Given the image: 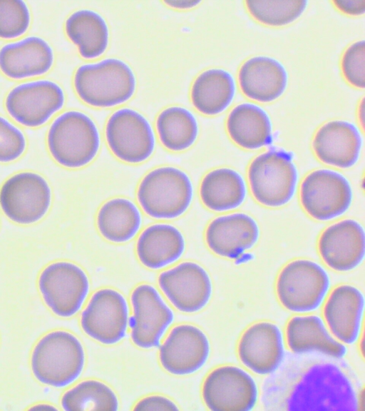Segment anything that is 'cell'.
Segmentation results:
<instances>
[{
	"label": "cell",
	"instance_id": "obj_1",
	"mask_svg": "<svg viewBox=\"0 0 365 411\" xmlns=\"http://www.w3.org/2000/svg\"><path fill=\"white\" fill-rule=\"evenodd\" d=\"M289 410L356 411V392L348 376L337 365L320 363L302 376L287 400Z\"/></svg>",
	"mask_w": 365,
	"mask_h": 411
},
{
	"label": "cell",
	"instance_id": "obj_2",
	"mask_svg": "<svg viewBox=\"0 0 365 411\" xmlns=\"http://www.w3.org/2000/svg\"><path fill=\"white\" fill-rule=\"evenodd\" d=\"M74 88L88 105L110 108L128 101L136 88V78L125 61L108 58L80 66L74 75Z\"/></svg>",
	"mask_w": 365,
	"mask_h": 411
},
{
	"label": "cell",
	"instance_id": "obj_3",
	"mask_svg": "<svg viewBox=\"0 0 365 411\" xmlns=\"http://www.w3.org/2000/svg\"><path fill=\"white\" fill-rule=\"evenodd\" d=\"M85 352L79 340L63 330L53 331L36 345L31 365L35 377L54 387H66L81 375Z\"/></svg>",
	"mask_w": 365,
	"mask_h": 411
},
{
	"label": "cell",
	"instance_id": "obj_4",
	"mask_svg": "<svg viewBox=\"0 0 365 411\" xmlns=\"http://www.w3.org/2000/svg\"><path fill=\"white\" fill-rule=\"evenodd\" d=\"M49 152L60 165L78 168L96 156L101 146L98 129L87 114L68 111L51 123L47 136Z\"/></svg>",
	"mask_w": 365,
	"mask_h": 411
},
{
	"label": "cell",
	"instance_id": "obj_5",
	"mask_svg": "<svg viewBox=\"0 0 365 411\" xmlns=\"http://www.w3.org/2000/svg\"><path fill=\"white\" fill-rule=\"evenodd\" d=\"M193 186L188 175L173 166L157 168L140 181L137 198L149 216L173 219L182 215L190 207Z\"/></svg>",
	"mask_w": 365,
	"mask_h": 411
},
{
	"label": "cell",
	"instance_id": "obj_6",
	"mask_svg": "<svg viewBox=\"0 0 365 411\" xmlns=\"http://www.w3.org/2000/svg\"><path fill=\"white\" fill-rule=\"evenodd\" d=\"M248 181L254 198L270 208L282 206L292 198L298 173L290 153L269 150L252 160L248 168Z\"/></svg>",
	"mask_w": 365,
	"mask_h": 411
},
{
	"label": "cell",
	"instance_id": "obj_7",
	"mask_svg": "<svg viewBox=\"0 0 365 411\" xmlns=\"http://www.w3.org/2000/svg\"><path fill=\"white\" fill-rule=\"evenodd\" d=\"M330 288L327 271L318 263L306 259L289 262L280 271L276 291L281 304L294 313L317 309Z\"/></svg>",
	"mask_w": 365,
	"mask_h": 411
},
{
	"label": "cell",
	"instance_id": "obj_8",
	"mask_svg": "<svg viewBox=\"0 0 365 411\" xmlns=\"http://www.w3.org/2000/svg\"><path fill=\"white\" fill-rule=\"evenodd\" d=\"M38 288L54 314L69 318L81 309L88 294L89 281L79 266L69 262H56L40 274Z\"/></svg>",
	"mask_w": 365,
	"mask_h": 411
},
{
	"label": "cell",
	"instance_id": "obj_9",
	"mask_svg": "<svg viewBox=\"0 0 365 411\" xmlns=\"http://www.w3.org/2000/svg\"><path fill=\"white\" fill-rule=\"evenodd\" d=\"M106 138L113 153L129 163H139L153 154L155 137L147 118L128 108L115 111L106 126Z\"/></svg>",
	"mask_w": 365,
	"mask_h": 411
},
{
	"label": "cell",
	"instance_id": "obj_10",
	"mask_svg": "<svg viewBox=\"0 0 365 411\" xmlns=\"http://www.w3.org/2000/svg\"><path fill=\"white\" fill-rule=\"evenodd\" d=\"M352 198L348 180L329 169L311 172L300 188V200L304 209L318 220H329L341 215L350 207Z\"/></svg>",
	"mask_w": 365,
	"mask_h": 411
},
{
	"label": "cell",
	"instance_id": "obj_11",
	"mask_svg": "<svg viewBox=\"0 0 365 411\" xmlns=\"http://www.w3.org/2000/svg\"><path fill=\"white\" fill-rule=\"evenodd\" d=\"M46 181L33 172L10 177L0 189V205L6 215L19 224H31L44 216L51 205Z\"/></svg>",
	"mask_w": 365,
	"mask_h": 411
},
{
	"label": "cell",
	"instance_id": "obj_12",
	"mask_svg": "<svg viewBox=\"0 0 365 411\" xmlns=\"http://www.w3.org/2000/svg\"><path fill=\"white\" fill-rule=\"evenodd\" d=\"M206 406L213 411H249L258 398L254 379L242 368L223 365L211 371L202 390Z\"/></svg>",
	"mask_w": 365,
	"mask_h": 411
},
{
	"label": "cell",
	"instance_id": "obj_13",
	"mask_svg": "<svg viewBox=\"0 0 365 411\" xmlns=\"http://www.w3.org/2000/svg\"><path fill=\"white\" fill-rule=\"evenodd\" d=\"M62 88L50 80H38L19 84L7 94L5 106L9 114L19 123L38 127L63 106Z\"/></svg>",
	"mask_w": 365,
	"mask_h": 411
},
{
	"label": "cell",
	"instance_id": "obj_14",
	"mask_svg": "<svg viewBox=\"0 0 365 411\" xmlns=\"http://www.w3.org/2000/svg\"><path fill=\"white\" fill-rule=\"evenodd\" d=\"M129 310L125 298L118 291H96L83 311L81 325L86 334L105 345H113L125 335Z\"/></svg>",
	"mask_w": 365,
	"mask_h": 411
},
{
	"label": "cell",
	"instance_id": "obj_15",
	"mask_svg": "<svg viewBox=\"0 0 365 411\" xmlns=\"http://www.w3.org/2000/svg\"><path fill=\"white\" fill-rule=\"evenodd\" d=\"M130 300L133 315L129 325L133 343L144 349L158 347L165 332L173 322L172 310L157 290L148 284L137 286Z\"/></svg>",
	"mask_w": 365,
	"mask_h": 411
},
{
	"label": "cell",
	"instance_id": "obj_16",
	"mask_svg": "<svg viewBox=\"0 0 365 411\" xmlns=\"http://www.w3.org/2000/svg\"><path fill=\"white\" fill-rule=\"evenodd\" d=\"M160 289L180 311L196 313L204 308L212 291L207 271L193 262H183L158 277Z\"/></svg>",
	"mask_w": 365,
	"mask_h": 411
},
{
	"label": "cell",
	"instance_id": "obj_17",
	"mask_svg": "<svg viewBox=\"0 0 365 411\" xmlns=\"http://www.w3.org/2000/svg\"><path fill=\"white\" fill-rule=\"evenodd\" d=\"M210 351L207 335L197 327L180 325L175 327L160 347L163 367L176 375H190L207 362Z\"/></svg>",
	"mask_w": 365,
	"mask_h": 411
},
{
	"label": "cell",
	"instance_id": "obj_18",
	"mask_svg": "<svg viewBox=\"0 0 365 411\" xmlns=\"http://www.w3.org/2000/svg\"><path fill=\"white\" fill-rule=\"evenodd\" d=\"M318 249L324 262L336 271L356 268L365 255V232L357 221L346 219L326 228L322 233Z\"/></svg>",
	"mask_w": 365,
	"mask_h": 411
},
{
	"label": "cell",
	"instance_id": "obj_19",
	"mask_svg": "<svg viewBox=\"0 0 365 411\" xmlns=\"http://www.w3.org/2000/svg\"><path fill=\"white\" fill-rule=\"evenodd\" d=\"M238 356L247 368L259 375H267L280 365L284 355L280 329L269 322L250 326L242 335Z\"/></svg>",
	"mask_w": 365,
	"mask_h": 411
},
{
	"label": "cell",
	"instance_id": "obj_20",
	"mask_svg": "<svg viewBox=\"0 0 365 411\" xmlns=\"http://www.w3.org/2000/svg\"><path fill=\"white\" fill-rule=\"evenodd\" d=\"M362 138L353 123L341 120L329 121L317 131L313 149L324 163L339 168H348L358 161Z\"/></svg>",
	"mask_w": 365,
	"mask_h": 411
},
{
	"label": "cell",
	"instance_id": "obj_21",
	"mask_svg": "<svg viewBox=\"0 0 365 411\" xmlns=\"http://www.w3.org/2000/svg\"><path fill=\"white\" fill-rule=\"evenodd\" d=\"M259 235L257 222L245 213H237L212 220L206 229L205 240L214 253L233 259L252 248Z\"/></svg>",
	"mask_w": 365,
	"mask_h": 411
},
{
	"label": "cell",
	"instance_id": "obj_22",
	"mask_svg": "<svg viewBox=\"0 0 365 411\" xmlns=\"http://www.w3.org/2000/svg\"><path fill=\"white\" fill-rule=\"evenodd\" d=\"M54 62L49 44L38 36L9 43L0 49V70L12 79H24L47 73Z\"/></svg>",
	"mask_w": 365,
	"mask_h": 411
},
{
	"label": "cell",
	"instance_id": "obj_23",
	"mask_svg": "<svg viewBox=\"0 0 365 411\" xmlns=\"http://www.w3.org/2000/svg\"><path fill=\"white\" fill-rule=\"evenodd\" d=\"M238 80L242 93L247 98L260 103H269L284 93L288 75L279 61L269 56H257L242 64Z\"/></svg>",
	"mask_w": 365,
	"mask_h": 411
},
{
	"label": "cell",
	"instance_id": "obj_24",
	"mask_svg": "<svg viewBox=\"0 0 365 411\" xmlns=\"http://www.w3.org/2000/svg\"><path fill=\"white\" fill-rule=\"evenodd\" d=\"M364 309L362 293L354 286L341 285L328 297L324 316L337 339L346 344H353L360 335Z\"/></svg>",
	"mask_w": 365,
	"mask_h": 411
},
{
	"label": "cell",
	"instance_id": "obj_25",
	"mask_svg": "<svg viewBox=\"0 0 365 411\" xmlns=\"http://www.w3.org/2000/svg\"><path fill=\"white\" fill-rule=\"evenodd\" d=\"M185 249L182 233L167 223H156L140 235L136 252L140 263L150 269H160L178 260Z\"/></svg>",
	"mask_w": 365,
	"mask_h": 411
},
{
	"label": "cell",
	"instance_id": "obj_26",
	"mask_svg": "<svg viewBox=\"0 0 365 411\" xmlns=\"http://www.w3.org/2000/svg\"><path fill=\"white\" fill-rule=\"evenodd\" d=\"M286 340L289 349L297 354L317 351L342 358L347 352L345 345L331 337L322 318L313 315L292 318L286 327Z\"/></svg>",
	"mask_w": 365,
	"mask_h": 411
},
{
	"label": "cell",
	"instance_id": "obj_27",
	"mask_svg": "<svg viewBox=\"0 0 365 411\" xmlns=\"http://www.w3.org/2000/svg\"><path fill=\"white\" fill-rule=\"evenodd\" d=\"M227 130L231 139L245 149H258L272 141L270 118L254 103H243L232 108L227 117Z\"/></svg>",
	"mask_w": 365,
	"mask_h": 411
},
{
	"label": "cell",
	"instance_id": "obj_28",
	"mask_svg": "<svg viewBox=\"0 0 365 411\" xmlns=\"http://www.w3.org/2000/svg\"><path fill=\"white\" fill-rule=\"evenodd\" d=\"M235 91V81L230 72L222 68H210L195 80L191 88V100L198 111L215 116L230 106Z\"/></svg>",
	"mask_w": 365,
	"mask_h": 411
},
{
	"label": "cell",
	"instance_id": "obj_29",
	"mask_svg": "<svg viewBox=\"0 0 365 411\" xmlns=\"http://www.w3.org/2000/svg\"><path fill=\"white\" fill-rule=\"evenodd\" d=\"M246 185L242 176L233 169L212 170L203 178L200 195L203 204L217 212L238 208L245 201Z\"/></svg>",
	"mask_w": 365,
	"mask_h": 411
},
{
	"label": "cell",
	"instance_id": "obj_30",
	"mask_svg": "<svg viewBox=\"0 0 365 411\" xmlns=\"http://www.w3.org/2000/svg\"><path fill=\"white\" fill-rule=\"evenodd\" d=\"M65 31L70 40L78 46L81 56L86 59L104 54L109 43V29L98 13L81 9L71 14L65 23Z\"/></svg>",
	"mask_w": 365,
	"mask_h": 411
},
{
	"label": "cell",
	"instance_id": "obj_31",
	"mask_svg": "<svg viewBox=\"0 0 365 411\" xmlns=\"http://www.w3.org/2000/svg\"><path fill=\"white\" fill-rule=\"evenodd\" d=\"M141 213L136 205L126 198L106 202L97 215V227L108 241L125 243L132 239L141 226Z\"/></svg>",
	"mask_w": 365,
	"mask_h": 411
},
{
	"label": "cell",
	"instance_id": "obj_32",
	"mask_svg": "<svg viewBox=\"0 0 365 411\" xmlns=\"http://www.w3.org/2000/svg\"><path fill=\"white\" fill-rule=\"evenodd\" d=\"M156 128L162 144L173 151L189 148L199 133L195 116L180 106L168 107L161 111L157 118Z\"/></svg>",
	"mask_w": 365,
	"mask_h": 411
},
{
	"label": "cell",
	"instance_id": "obj_33",
	"mask_svg": "<svg viewBox=\"0 0 365 411\" xmlns=\"http://www.w3.org/2000/svg\"><path fill=\"white\" fill-rule=\"evenodd\" d=\"M61 406L66 411H115L118 409V400L108 385L98 380H89L68 390L62 397Z\"/></svg>",
	"mask_w": 365,
	"mask_h": 411
},
{
	"label": "cell",
	"instance_id": "obj_34",
	"mask_svg": "<svg viewBox=\"0 0 365 411\" xmlns=\"http://www.w3.org/2000/svg\"><path fill=\"white\" fill-rule=\"evenodd\" d=\"M246 7L259 22L270 26H283L297 19L304 11L308 1H246Z\"/></svg>",
	"mask_w": 365,
	"mask_h": 411
},
{
	"label": "cell",
	"instance_id": "obj_35",
	"mask_svg": "<svg viewBox=\"0 0 365 411\" xmlns=\"http://www.w3.org/2000/svg\"><path fill=\"white\" fill-rule=\"evenodd\" d=\"M30 23V11L24 1L0 0V38H18L26 32Z\"/></svg>",
	"mask_w": 365,
	"mask_h": 411
},
{
	"label": "cell",
	"instance_id": "obj_36",
	"mask_svg": "<svg viewBox=\"0 0 365 411\" xmlns=\"http://www.w3.org/2000/svg\"><path fill=\"white\" fill-rule=\"evenodd\" d=\"M26 141L23 133L7 119L0 116V162L19 158L25 151Z\"/></svg>",
	"mask_w": 365,
	"mask_h": 411
},
{
	"label": "cell",
	"instance_id": "obj_37",
	"mask_svg": "<svg viewBox=\"0 0 365 411\" xmlns=\"http://www.w3.org/2000/svg\"><path fill=\"white\" fill-rule=\"evenodd\" d=\"M364 41H358L348 47L342 60L341 68L345 78L352 86L364 88Z\"/></svg>",
	"mask_w": 365,
	"mask_h": 411
},
{
	"label": "cell",
	"instance_id": "obj_38",
	"mask_svg": "<svg viewBox=\"0 0 365 411\" xmlns=\"http://www.w3.org/2000/svg\"><path fill=\"white\" fill-rule=\"evenodd\" d=\"M135 410H178L177 405L167 397L151 395L139 401Z\"/></svg>",
	"mask_w": 365,
	"mask_h": 411
},
{
	"label": "cell",
	"instance_id": "obj_39",
	"mask_svg": "<svg viewBox=\"0 0 365 411\" xmlns=\"http://www.w3.org/2000/svg\"><path fill=\"white\" fill-rule=\"evenodd\" d=\"M335 6L342 12L350 15H361L365 11V1H334Z\"/></svg>",
	"mask_w": 365,
	"mask_h": 411
},
{
	"label": "cell",
	"instance_id": "obj_40",
	"mask_svg": "<svg viewBox=\"0 0 365 411\" xmlns=\"http://www.w3.org/2000/svg\"><path fill=\"white\" fill-rule=\"evenodd\" d=\"M200 1H183V5H180V1H171V2H167L168 4H170L173 6L175 7H192V6H195V5H197Z\"/></svg>",
	"mask_w": 365,
	"mask_h": 411
}]
</instances>
